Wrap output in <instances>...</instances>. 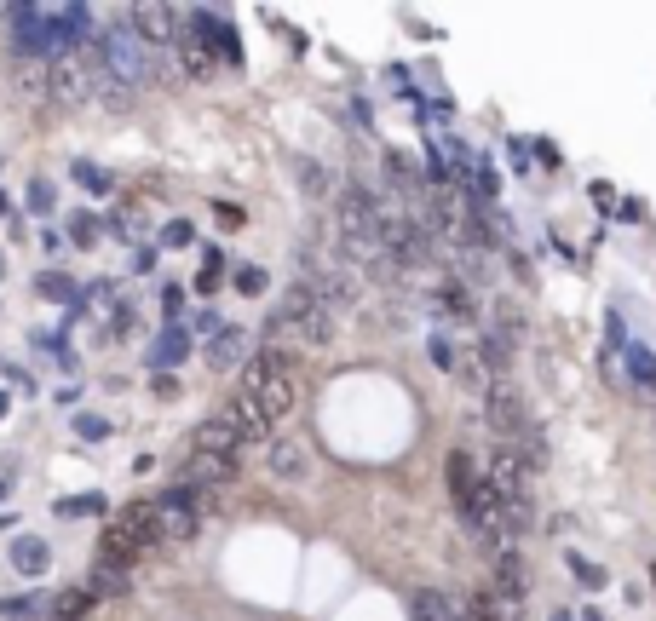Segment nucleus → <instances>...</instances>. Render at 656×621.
Returning <instances> with one entry per match:
<instances>
[{
  "label": "nucleus",
  "instance_id": "35",
  "mask_svg": "<svg viewBox=\"0 0 656 621\" xmlns=\"http://www.w3.org/2000/svg\"><path fill=\"white\" fill-rule=\"evenodd\" d=\"M190 328H196V334H202V340H213V334H219V328H225V322H219V311H196V317H190Z\"/></svg>",
  "mask_w": 656,
  "mask_h": 621
},
{
  "label": "nucleus",
  "instance_id": "4",
  "mask_svg": "<svg viewBox=\"0 0 656 621\" xmlns=\"http://www.w3.org/2000/svg\"><path fill=\"white\" fill-rule=\"evenodd\" d=\"M144 547H162L156 541V518H150V501L127 506L116 524L104 529V541H98V564H110V570H127Z\"/></svg>",
  "mask_w": 656,
  "mask_h": 621
},
{
  "label": "nucleus",
  "instance_id": "27",
  "mask_svg": "<svg viewBox=\"0 0 656 621\" xmlns=\"http://www.w3.org/2000/svg\"><path fill=\"white\" fill-rule=\"evenodd\" d=\"M70 242L75 248H93L98 242V219L93 213H70Z\"/></svg>",
  "mask_w": 656,
  "mask_h": 621
},
{
  "label": "nucleus",
  "instance_id": "28",
  "mask_svg": "<svg viewBox=\"0 0 656 621\" xmlns=\"http://www.w3.org/2000/svg\"><path fill=\"white\" fill-rule=\"evenodd\" d=\"M219 282H225V259H219V253L208 248V259H202V271H196V288H202V294H213Z\"/></svg>",
  "mask_w": 656,
  "mask_h": 621
},
{
  "label": "nucleus",
  "instance_id": "24",
  "mask_svg": "<svg viewBox=\"0 0 656 621\" xmlns=\"http://www.w3.org/2000/svg\"><path fill=\"white\" fill-rule=\"evenodd\" d=\"M75 184H81V190H93V196H110V173L93 167V161H75Z\"/></svg>",
  "mask_w": 656,
  "mask_h": 621
},
{
  "label": "nucleus",
  "instance_id": "14",
  "mask_svg": "<svg viewBox=\"0 0 656 621\" xmlns=\"http://www.w3.org/2000/svg\"><path fill=\"white\" fill-rule=\"evenodd\" d=\"M265 472H271L277 483L305 478V472H311V455H305L300 437H277V443H271V455H265Z\"/></svg>",
  "mask_w": 656,
  "mask_h": 621
},
{
  "label": "nucleus",
  "instance_id": "40",
  "mask_svg": "<svg viewBox=\"0 0 656 621\" xmlns=\"http://www.w3.org/2000/svg\"><path fill=\"white\" fill-rule=\"evenodd\" d=\"M582 621H605V616H599V610H582Z\"/></svg>",
  "mask_w": 656,
  "mask_h": 621
},
{
  "label": "nucleus",
  "instance_id": "5",
  "mask_svg": "<svg viewBox=\"0 0 656 621\" xmlns=\"http://www.w3.org/2000/svg\"><path fill=\"white\" fill-rule=\"evenodd\" d=\"M524 593H530V564H524V552L518 547H501L490 558V587H484V598H490V621H518Z\"/></svg>",
  "mask_w": 656,
  "mask_h": 621
},
{
  "label": "nucleus",
  "instance_id": "18",
  "mask_svg": "<svg viewBox=\"0 0 656 621\" xmlns=\"http://www.w3.org/2000/svg\"><path fill=\"white\" fill-rule=\"evenodd\" d=\"M47 564H52L47 541H35V535L12 541V570H18V575H47Z\"/></svg>",
  "mask_w": 656,
  "mask_h": 621
},
{
  "label": "nucleus",
  "instance_id": "33",
  "mask_svg": "<svg viewBox=\"0 0 656 621\" xmlns=\"http://www.w3.org/2000/svg\"><path fill=\"white\" fill-rule=\"evenodd\" d=\"M570 570L582 575L587 587H605V570H599V564H593V558H582V552H570Z\"/></svg>",
  "mask_w": 656,
  "mask_h": 621
},
{
  "label": "nucleus",
  "instance_id": "22",
  "mask_svg": "<svg viewBox=\"0 0 656 621\" xmlns=\"http://www.w3.org/2000/svg\"><path fill=\"white\" fill-rule=\"evenodd\" d=\"M248 374H294V357H288L282 345H265V351H254Z\"/></svg>",
  "mask_w": 656,
  "mask_h": 621
},
{
  "label": "nucleus",
  "instance_id": "13",
  "mask_svg": "<svg viewBox=\"0 0 656 621\" xmlns=\"http://www.w3.org/2000/svg\"><path fill=\"white\" fill-rule=\"evenodd\" d=\"M248 357H254V340H248V328H231V322H225V328H219V334L208 340V368H213V374H231V368H236V363H248Z\"/></svg>",
  "mask_w": 656,
  "mask_h": 621
},
{
  "label": "nucleus",
  "instance_id": "38",
  "mask_svg": "<svg viewBox=\"0 0 656 621\" xmlns=\"http://www.w3.org/2000/svg\"><path fill=\"white\" fill-rule=\"evenodd\" d=\"M35 604H41V598H12V604H0V616H29Z\"/></svg>",
  "mask_w": 656,
  "mask_h": 621
},
{
  "label": "nucleus",
  "instance_id": "11",
  "mask_svg": "<svg viewBox=\"0 0 656 621\" xmlns=\"http://www.w3.org/2000/svg\"><path fill=\"white\" fill-rule=\"evenodd\" d=\"M190 455H213V460H242V437L225 426V414H213L202 420L196 432H190Z\"/></svg>",
  "mask_w": 656,
  "mask_h": 621
},
{
  "label": "nucleus",
  "instance_id": "42",
  "mask_svg": "<svg viewBox=\"0 0 656 621\" xmlns=\"http://www.w3.org/2000/svg\"><path fill=\"white\" fill-rule=\"evenodd\" d=\"M651 581H656V570H651Z\"/></svg>",
  "mask_w": 656,
  "mask_h": 621
},
{
  "label": "nucleus",
  "instance_id": "37",
  "mask_svg": "<svg viewBox=\"0 0 656 621\" xmlns=\"http://www.w3.org/2000/svg\"><path fill=\"white\" fill-rule=\"evenodd\" d=\"M29 207H35V213H47V207H52V184H47V179L29 184Z\"/></svg>",
  "mask_w": 656,
  "mask_h": 621
},
{
  "label": "nucleus",
  "instance_id": "15",
  "mask_svg": "<svg viewBox=\"0 0 656 621\" xmlns=\"http://www.w3.org/2000/svg\"><path fill=\"white\" fill-rule=\"evenodd\" d=\"M47 87H52L58 104H81V98L93 92V87H87V64H75V58H58V64H52Z\"/></svg>",
  "mask_w": 656,
  "mask_h": 621
},
{
  "label": "nucleus",
  "instance_id": "7",
  "mask_svg": "<svg viewBox=\"0 0 656 621\" xmlns=\"http://www.w3.org/2000/svg\"><path fill=\"white\" fill-rule=\"evenodd\" d=\"M478 478L490 483L495 489V501H530V489H524V478H530V472H524V460H518V449L513 443H495L490 455L478 460Z\"/></svg>",
  "mask_w": 656,
  "mask_h": 621
},
{
  "label": "nucleus",
  "instance_id": "36",
  "mask_svg": "<svg viewBox=\"0 0 656 621\" xmlns=\"http://www.w3.org/2000/svg\"><path fill=\"white\" fill-rule=\"evenodd\" d=\"M75 432L81 437H104L110 432V420H104V414H75Z\"/></svg>",
  "mask_w": 656,
  "mask_h": 621
},
{
  "label": "nucleus",
  "instance_id": "29",
  "mask_svg": "<svg viewBox=\"0 0 656 621\" xmlns=\"http://www.w3.org/2000/svg\"><path fill=\"white\" fill-rule=\"evenodd\" d=\"M426 351H432V363L444 368V374H461V357H455V345H449L444 334H432V340H426Z\"/></svg>",
  "mask_w": 656,
  "mask_h": 621
},
{
  "label": "nucleus",
  "instance_id": "39",
  "mask_svg": "<svg viewBox=\"0 0 656 621\" xmlns=\"http://www.w3.org/2000/svg\"><path fill=\"white\" fill-rule=\"evenodd\" d=\"M6 409H12V397H6V391H0V420H6Z\"/></svg>",
  "mask_w": 656,
  "mask_h": 621
},
{
  "label": "nucleus",
  "instance_id": "25",
  "mask_svg": "<svg viewBox=\"0 0 656 621\" xmlns=\"http://www.w3.org/2000/svg\"><path fill=\"white\" fill-rule=\"evenodd\" d=\"M47 299H64V305H75V282L70 276H58V271H41V282H35Z\"/></svg>",
  "mask_w": 656,
  "mask_h": 621
},
{
  "label": "nucleus",
  "instance_id": "30",
  "mask_svg": "<svg viewBox=\"0 0 656 621\" xmlns=\"http://www.w3.org/2000/svg\"><path fill=\"white\" fill-rule=\"evenodd\" d=\"M58 512L64 518H93V512H104V495H70V501H58Z\"/></svg>",
  "mask_w": 656,
  "mask_h": 621
},
{
  "label": "nucleus",
  "instance_id": "16",
  "mask_svg": "<svg viewBox=\"0 0 656 621\" xmlns=\"http://www.w3.org/2000/svg\"><path fill=\"white\" fill-rule=\"evenodd\" d=\"M185 351H190V334L179 328V322H167L162 334H156V345H150V363H156V374L173 363H185Z\"/></svg>",
  "mask_w": 656,
  "mask_h": 621
},
{
  "label": "nucleus",
  "instance_id": "17",
  "mask_svg": "<svg viewBox=\"0 0 656 621\" xmlns=\"http://www.w3.org/2000/svg\"><path fill=\"white\" fill-rule=\"evenodd\" d=\"M472 489H478V455H472V449H455V455H449V495H455V506L467 501Z\"/></svg>",
  "mask_w": 656,
  "mask_h": 621
},
{
  "label": "nucleus",
  "instance_id": "32",
  "mask_svg": "<svg viewBox=\"0 0 656 621\" xmlns=\"http://www.w3.org/2000/svg\"><path fill=\"white\" fill-rule=\"evenodd\" d=\"M196 242V230H190V219H173V225L162 230V248H190Z\"/></svg>",
  "mask_w": 656,
  "mask_h": 621
},
{
  "label": "nucleus",
  "instance_id": "41",
  "mask_svg": "<svg viewBox=\"0 0 656 621\" xmlns=\"http://www.w3.org/2000/svg\"><path fill=\"white\" fill-rule=\"evenodd\" d=\"M553 621H576V616H570V610H553Z\"/></svg>",
  "mask_w": 656,
  "mask_h": 621
},
{
  "label": "nucleus",
  "instance_id": "12",
  "mask_svg": "<svg viewBox=\"0 0 656 621\" xmlns=\"http://www.w3.org/2000/svg\"><path fill=\"white\" fill-rule=\"evenodd\" d=\"M242 386L259 397V409L282 420V414L294 409V374H242Z\"/></svg>",
  "mask_w": 656,
  "mask_h": 621
},
{
  "label": "nucleus",
  "instance_id": "8",
  "mask_svg": "<svg viewBox=\"0 0 656 621\" xmlns=\"http://www.w3.org/2000/svg\"><path fill=\"white\" fill-rule=\"evenodd\" d=\"M334 213H340V236H375V225H380V196L346 179L340 190H334Z\"/></svg>",
  "mask_w": 656,
  "mask_h": 621
},
{
  "label": "nucleus",
  "instance_id": "2",
  "mask_svg": "<svg viewBox=\"0 0 656 621\" xmlns=\"http://www.w3.org/2000/svg\"><path fill=\"white\" fill-rule=\"evenodd\" d=\"M213 506H219V489H190V483L156 495V501H150L156 541H190V535L202 529V512H213Z\"/></svg>",
  "mask_w": 656,
  "mask_h": 621
},
{
  "label": "nucleus",
  "instance_id": "26",
  "mask_svg": "<svg viewBox=\"0 0 656 621\" xmlns=\"http://www.w3.org/2000/svg\"><path fill=\"white\" fill-rule=\"evenodd\" d=\"M265 282H271V276L259 271V265H236V276H231L236 294H265Z\"/></svg>",
  "mask_w": 656,
  "mask_h": 621
},
{
  "label": "nucleus",
  "instance_id": "19",
  "mask_svg": "<svg viewBox=\"0 0 656 621\" xmlns=\"http://www.w3.org/2000/svg\"><path fill=\"white\" fill-rule=\"evenodd\" d=\"M121 593H127V570L93 564V575H87V598H121Z\"/></svg>",
  "mask_w": 656,
  "mask_h": 621
},
{
  "label": "nucleus",
  "instance_id": "3",
  "mask_svg": "<svg viewBox=\"0 0 656 621\" xmlns=\"http://www.w3.org/2000/svg\"><path fill=\"white\" fill-rule=\"evenodd\" d=\"M271 328H288V334H300L305 345H328V340H334V328H340V317H334L323 299L305 288V282H294V288L277 299V311H271Z\"/></svg>",
  "mask_w": 656,
  "mask_h": 621
},
{
  "label": "nucleus",
  "instance_id": "20",
  "mask_svg": "<svg viewBox=\"0 0 656 621\" xmlns=\"http://www.w3.org/2000/svg\"><path fill=\"white\" fill-rule=\"evenodd\" d=\"M294 179H300V190H305V196H317V202L334 190V184H328V167H323V161H311V156L294 161Z\"/></svg>",
  "mask_w": 656,
  "mask_h": 621
},
{
  "label": "nucleus",
  "instance_id": "10",
  "mask_svg": "<svg viewBox=\"0 0 656 621\" xmlns=\"http://www.w3.org/2000/svg\"><path fill=\"white\" fill-rule=\"evenodd\" d=\"M127 29L156 52V46H173V35H179V12H173V6H133V12H127Z\"/></svg>",
  "mask_w": 656,
  "mask_h": 621
},
{
  "label": "nucleus",
  "instance_id": "23",
  "mask_svg": "<svg viewBox=\"0 0 656 621\" xmlns=\"http://www.w3.org/2000/svg\"><path fill=\"white\" fill-rule=\"evenodd\" d=\"M628 374H633V380H645V386H656V351L628 345Z\"/></svg>",
  "mask_w": 656,
  "mask_h": 621
},
{
  "label": "nucleus",
  "instance_id": "31",
  "mask_svg": "<svg viewBox=\"0 0 656 621\" xmlns=\"http://www.w3.org/2000/svg\"><path fill=\"white\" fill-rule=\"evenodd\" d=\"M415 621H449V604L438 593H421L415 598Z\"/></svg>",
  "mask_w": 656,
  "mask_h": 621
},
{
  "label": "nucleus",
  "instance_id": "21",
  "mask_svg": "<svg viewBox=\"0 0 656 621\" xmlns=\"http://www.w3.org/2000/svg\"><path fill=\"white\" fill-rule=\"evenodd\" d=\"M386 179L398 184V190H415V184H421V167L403 156V150H386Z\"/></svg>",
  "mask_w": 656,
  "mask_h": 621
},
{
  "label": "nucleus",
  "instance_id": "34",
  "mask_svg": "<svg viewBox=\"0 0 656 621\" xmlns=\"http://www.w3.org/2000/svg\"><path fill=\"white\" fill-rule=\"evenodd\" d=\"M438 299H444V305H449V311H455L461 322H472V299H467V288H444Z\"/></svg>",
  "mask_w": 656,
  "mask_h": 621
},
{
  "label": "nucleus",
  "instance_id": "9",
  "mask_svg": "<svg viewBox=\"0 0 656 621\" xmlns=\"http://www.w3.org/2000/svg\"><path fill=\"white\" fill-rule=\"evenodd\" d=\"M225 426H231V432L242 437V449H248V443H265L277 420H271V414L259 409V397H254L248 386H236V397L225 403Z\"/></svg>",
  "mask_w": 656,
  "mask_h": 621
},
{
  "label": "nucleus",
  "instance_id": "6",
  "mask_svg": "<svg viewBox=\"0 0 656 621\" xmlns=\"http://www.w3.org/2000/svg\"><path fill=\"white\" fill-rule=\"evenodd\" d=\"M484 420H490V432L501 437V443H518V437L530 432V409H524V397H518L513 380H495V386L484 391Z\"/></svg>",
  "mask_w": 656,
  "mask_h": 621
},
{
  "label": "nucleus",
  "instance_id": "1",
  "mask_svg": "<svg viewBox=\"0 0 656 621\" xmlns=\"http://www.w3.org/2000/svg\"><path fill=\"white\" fill-rule=\"evenodd\" d=\"M87 52H93V69H104V75L127 92H139V87L156 81V52L127 29V18H116L110 29H98L93 41H87Z\"/></svg>",
  "mask_w": 656,
  "mask_h": 621
}]
</instances>
